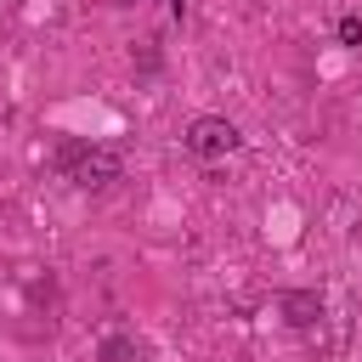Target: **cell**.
Here are the masks:
<instances>
[{
  "label": "cell",
  "instance_id": "obj_5",
  "mask_svg": "<svg viewBox=\"0 0 362 362\" xmlns=\"http://www.w3.org/2000/svg\"><path fill=\"white\" fill-rule=\"evenodd\" d=\"M334 34H339V45H362V17H356V11H345Z\"/></svg>",
  "mask_w": 362,
  "mask_h": 362
},
{
  "label": "cell",
  "instance_id": "obj_1",
  "mask_svg": "<svg viewBox=\"0 0 362 362\" xmlns=\"http://www.w3.org/2000/svg\"><path fill=\"white\" fill-rule=\"evenodd\" d=\"M57 170H62L74 187H85V192H102V187H113V181L124 175V158H119L113 147L62 141V147H57Z\"/></svg>",
  "mask_w": 362,
  "mask_h": 362
},
{
  "label": "cell",
  "instance_id": "obj_3",
  "mask_svg": "<svg viewBox=\"0 0 362 362\" xmlns=\"http://www.w3.org/2000/svg\"><path fill=\"white\" fill-rule=\"evenodd\" d=\"M322 311H328V305H322L317 288H283V294H277V317H283L288 328H317Z\"/></svg>",
  "mask_w": 362,
  "mask_h": 362
},
{
  "label": "cell",
  "instance_id": "obj_2",
  "mask_svg": "<svg viewBox=\"0 0 362 362\" xmlns=\"http://www.w3.org/2000/svg\"><path fill=\"white\" fill-rule=\"evenodd\" d=\"M181 147H187L198 164H215V158L238 153V147H243V136H238V124H232L226 113H198V119L181 130Z\"/></svg>",
  "mask_w": 362,
  "mask_h": 362
},
{
  "label": "cell",
  "instance_id": "obj_4",
  "mask_svg": "<svg viewBox=\"0 0 362 362\" xmlns=\"http://www.w3.org/2000/svg\"><path fill=\"white\" fill-rule=\"evenodd\" d=\"M96 362H141V339L136 334H102L96 339Z\"/></svg>",
  "mask_w": 362,
  "mask_h": 362
}]
</instances>
